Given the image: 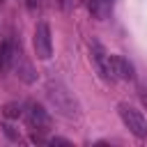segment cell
Wrapping results in <instances>:
<instances>
[{
  "label": "cell",
  "instance_id": "6da1fadb",
  "mask_svg": "<svg viewBox=\"0 0 147 147\" xmlns=\"http://www.w3.org/2000/svg\"><path fill=\"white\" fill-rule=\"evenodd\" d=\"M46 96H48V101L53 103V108H55L57 113H62V115H67V117H74V115H76V110H78L76 99H74V94H71L62 83L51 80L48 87H46Z\"/></svg>",
  "mask_w": 147,
  "mask_h": 147
},
{
  "label": "cell",
  "instance_id": "7a4b0ae2",
  "mask_svg": "<svg viewBox=\"0 0 147 147\" xmlns=\"http://www.w3.org/2000/svg\"><path fill=\"white\" fill-rule=\"evenodd\" d=\"M117 113H119V117H122V122L126 124V129L136 136V138H147V119H145V115L140 113V110H136L133 106H129V103H119L117 106Z\"/></svg>",
  "mask_w": 147,
  "mask_h": 147
},
{
  "label": "cell",
  "instance_id": "3957f363",
  "mask_svg": "<svg viewBox=\"0 0 147 147\" xmlns=\"http://www.w3.org/2000/svg\"><path fill=\"white\" fill-rule=\"evenodd\" d=\"M32 44H34V53H37L39 60H48V57L53 55V39H51V28H48L46 21L37 23Z\"/></svg>",
  "mask_w": 147,
  "mask_h": 147
},
{
  "label": "cell",
  "instance_id": "277c9868",
  "mask_svg": "<svg viewBox=\"0 0 147 147\" xmlns=\"http://www.w3.org/2000/svg\"><path fill=\"white\" fill-rule=\"evenodd\" d=\"M25 115H28V124H30L34 131L46 133V131L51 129V115H48V110H46L44 106H39V103L32 101V103H28Z\"/></svg>",
  "mask_w": 147,
  "mask_h": 147
},
{
  "label": "cell",
  "instance_id": "5b68a950",
  "mask_svg": "<svg viewBox=\"0 0 147 147\" xmlns=\"http://www.w3.org/2000/svg\"><path fill=\"white\" fill-rule=\"evenodd\" d=\"M92 62H94V69H96V74L103 78V80H113V76H110V55L103 51V46L101 44H92Z\"/></svg>",
  "mask_w": 147,
  "mask_h": 147
},
{
  "label": "cell",
  "instance_id": "8992f818",
  "mask_svg": "<svg viewBox=\"0 0 147 147\" xmlns=\"http://www.w3.org/2000/svg\"><path fill=\"white\" fill-rule=\"evenodd\" d=\"M110 76L113 80L119 78V80H131L133 78V67L131 62L124 57V55H110Z\"/></svg>",
  "mask_w": 147,
  "mask_h": 147
},
{
  "label": "cell",
  "instance_id": "52a82bcc",
  "mask_svg": "<svg viewBox=\"0 0 147 147\" xmlns=\"http://www.w3.org/2000/svg\"><path fill=\"white\" fill-rule=\"evenodd\" d=\"M14 55H16V46L11 39L0 44V74H7L14 64Z\"/></svg>",
  "mask_w": 147,
  "mask_h": 147
},
{
  "label": "cell",
  "instance_id": "ba28073f",
  "mask_svg": "<svg viewBox=\"0 0 147 147\" xmlns=\"http://www.w3.org/2000/svg\"><path fill=\"white\" fill-rule=\"evenodd\" d=\"M113 5H115V0H90V11H92L99 21H103V18L113 11Z\"/></svg>",
  "mask_w": 147,
  "mask_h": 147
},
{
  "label": "cell",
  "instance_id": "9c48e42d",
  "mask_svg": "<svg viewBox=\"0 0 147 147\" xmlns=\"http://www.w3.org/2000/svg\"><path fill=\"white\" fill-rule=\"evenodd\" d=\"M2 115H5L7 119H18V117L23 115V110H21V103H7V106L2 108Z\"/></svg>",
  "mask_w": 147,
  "mask_h": 147
},
{
  "label": "cell",
  "instance_id": "30bf717a",
  "mask_svg": "<svg viewBox=\"0 0 147 147\" xmlns=\"http://www.w3.org/2000/svg\"><path fill=\"white\" fill-rule=\"evenodd\" d=\"M60 7H62V9H67V7H69V0H60Z\"/></svg>",
  "mask_w": 147,
  "mask_h": 147
},
{
  "label": "cell",
  "instance_id": "8fae6325",
  "mask_svg": "<svg viewBox=\"0 0 147 147\" xmlns=\"http://www.w3.org/2000/svg\"><path fill=\"white\" fill-rule=\"evenodd\" d=\"M142 99H145V101H147V96H145V94H142Z\"/></svg>",
  "mask_w": 147,
  "mask_h": 147
}]
</instances>
